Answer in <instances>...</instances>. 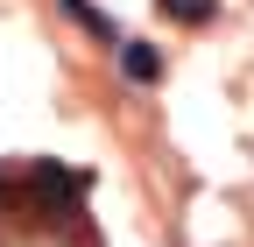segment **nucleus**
Here are the masks:
<instances>
[{"label": "nucleus", "instance_id": "7ed1b4c3", "mask_svg": "<svg viewBox=\"0 0 254 247\" xmlns=\"http://www.w3.org/2000/svg\"><path fill=\"white\" fill-rule=\"evenodd\" d=\"M155 7H163L170 21H184V28H205V21L219 14V0H155Z\"/></svg>", "mask_w": 254, "mask_h": 247}, {"label": "nucleus", "instance_id": "f257e3e1", "mask_svg": "<svg viewBox=\"0 0 254 247\" xmlns=\"http://www.w3.org/2000/svg\"><path fill=\"white\" fill-rule=\"evenodd\" d=\"M120 78H127V85H155V78H163V50H148V43H120Z\"/></svg>", "mask_w": 254, "mask_h": 247}, {"label": "nucleus", "instance_id": "f03ea898", "mask_svg": "<svg viewBox=\"0 0 254 247\" xmlns=\"http://www.w3.org/2000/svg\"><path fill=\"white\" fill-rule=\"evenodd\" d=\"M57 7L71 14V21H85V28H92V36H99V43H120V21H113V14H99V7H92V0H57Z\"/></svg>", "mask_w": 254, "mask_h": 247}]
</instances>
